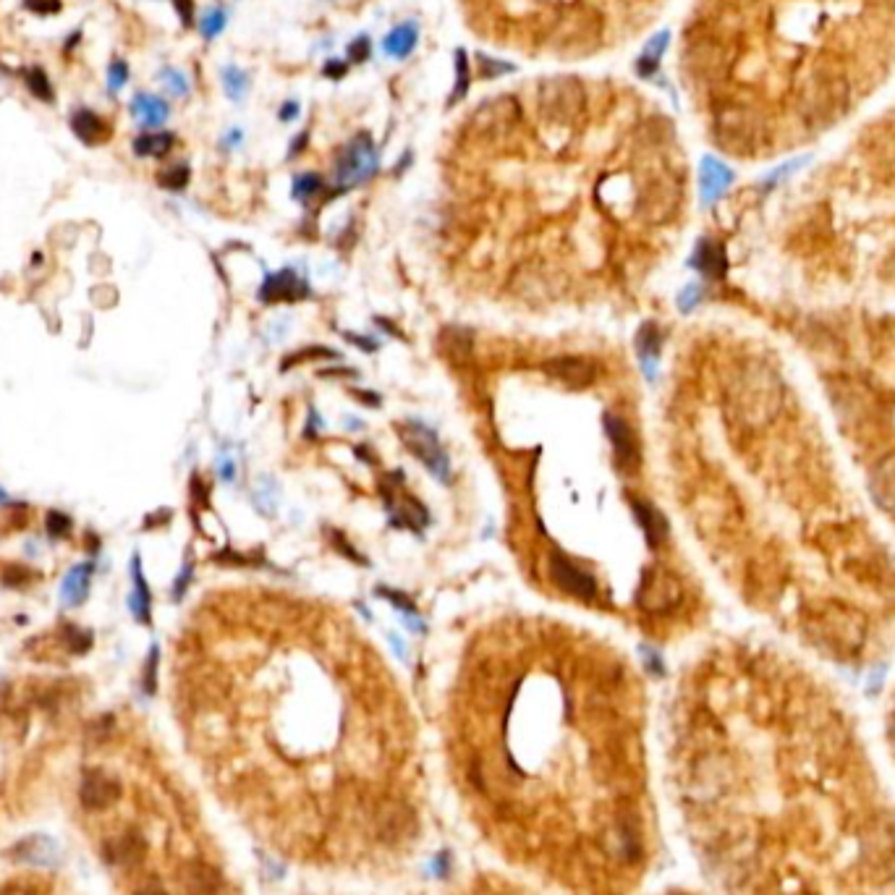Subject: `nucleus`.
<instances>
[{"label":"nucleus","instance_id":"f257e3e1","mask_svg":"<svg viewBox=\"0 0 895 895\" xmlns=\"http://www.w3.org/2000/svg\"><path fill=\"white\" fill-rule=\"evenodd\" d=\"M445 796L495 867L553 895H639L657 861L655 783L618 676L513 670L466 681Z\"/></svg>","mask_w":895,"mask_h":895},{"label":"nucleus","instance_id":"f03ea898","mask_svg":"<svg viewBox=\"0 0 895 895\" xmlns=\"http://www.w3.org/2000/svg\"><path fill=\"white\" fill-rule=\"evenodd\" d=\"M793 108L812 129H830L851 108V87L835 61H817L796 87Z\"/></svg>","mask_w":895,"mask_h":895},{"label":"nucleus","instance_id":"7ed1b4c3","mask_svg":"<svg viewBox=\"0 0 895 895\" xmlns=\"http://www.w3.org/2000/svg\"><path fill=\"white\" fill-rule=\"evenodd\" d=\"M783 396L786 390L775 369L767 367L765 362H749L736 369V375L731 377L728 409L741 427L757 430L778 417V411L783 409Z\"/></svg>","mask_w":895,"mask_h":895},{"label":"nucleus","instance_id":"20e7f679","mask_svg":"<svg viewBox=\"0 0 895 895\" xmlns=\"http://www.w3.org/2000/svg\"><path fill=\"white\" fill-rule=\"evenodd\" d=\"M765 134V121L752 105L744 103H723L715 108L712 118V137L718 142L720 150L736 158H749L754 155Z\"/></svg>","mask_w":895,"mask_h":895},{"label":"nucleus","instance_id":"39448f33","mask_svg":"<svg viewBox=\"0 0 895 895\" xmlns=\"http://www.w3.org/2000/svg\"><path fill=\"white\" fill-rule=\"evenodd\" d=\"M432 895H553L500 867H474L445 880Z\"/></svg>","mask_w":895,"mask_h":895},{"label":"nucleus","instance_id":"423d86ee","mask_svg":"<svg viewBox=\"0 0 895 895\" xmlns=\"http://www.w3.org/2000/svg\"><path fill=\"white\" fill-rule=\"evenodd\" d=\"M807 631L822 650L833 655H854L864 642V621L846 608H825L812 615Z\"/></svg>","mask_w":895,"mask_h":895},{"label":"nucleus","instance_id":"0eeeda50","mask_svg":"<svg viewBox=\"0 0 895 895\" xmlns=\"http://www.w3.org/2000/svg\"><path fill=\"white\" fill-rule=\"evenodd\" d=\"M537 103H540V113L547 121L571 126L587 110V92L574 76H553V79H545L537 89Z\"/></svg>","mask_w":895,"mask_h":895},{"label":"nucleus","instance_id":"6e6552de","mask_svg":"<svg viewBox=\"0 0 895 895\" xmlns=\"http://www.w3.org/2000/svg\"><path fill=\"white\" fill-rule=\"evenodd\" d=\"M733 61H736V50L725 40H720V37L704 35L686 42V71L702 84L723 82L725 76L731 74Z\"/></svg>","mask_w":895,"mask_h":895},{"label":"nucleus","instance_id":"1a4fd4ad","mask_svg":"<svg viewBox=\"0 0 895 895\" xmlns=\"http://www.w3.org/2000/svg\"><path fill=\"white\" fill-rule=\"evenodd\" d=\"M398 438L427 466V472L438 479V482H443V485L451 482V458L445 453L438 432L430 430L419 419H406V422L398 424Z\"/></svg>","mask_w":895,"mask_h":895},{"label":"nucleus","instance_id":"9d476101","mask_svg":"<svg viewBox=\"0 0 895 895\" xmlns=\"http://www.w3.org/2000/svg\"><path fill=\"white\" fill-rule=\"evenodd\" d=\"M377 168H380V158H377V147L372 137L367 131L356 134L335 160V186H338V192H346V189H354V186L369 181L377 173Z\"/></svg>","mask_w":895,"mask_h":895},{"label":"nucleus","instance_id":"9b49d317","mask_svg":"<svg viewBox=\"0 0 895 895\" xmlns=\"http://www.w3.org/2000/svg\"><path fill=\"white\" fill-rule=\"evenodd\" d=\"M684 600V587L673 571L663 566L644 568L639 589H636V605L650 615H665L678 608Z\"/></svg>","mask_w":895,"mask_h":895},{"label":"nucleus","instance_id":"f8f14e48","mask_svg":"<svg viewBox=\"0 0 895 895\" xmlns=\"http://www.w3.org/2000/svg\"><path fill=\"white\" fill-rule=\"evenodd\" d=\"M550 576H553L555 587L566 592L571 597H579V600L589 602L597 597V581L595 576L584 571L579 563H574L571 558H566L563 553H550Z\"/></svg>","mask_w":895,"mask_h":895},{"label":"nucleus","instance_id":"ddd939ff","mask_svg":"<svg viewBox=\"0 0 895 895\" xmlns=\"http://www.w3.org/2000/svg\"><path fill=\"white\" fill-rule=\"evenodd\" d=\"M875 401L864 385L856 383H838L833 385V406L843 427H864L875 411Z\"/></svg>","mask_w":895,"mask_h":895},{"label":"nucleus","instance_id":"4468645a","mask_svg":"<svg viewBox=\"0 0 895 895\" xmlns=\"http://www.w3.org/2000/svg\"><path fill=\"white\" fill-rule=\"evenodd\" d=\"M602 424H605V432H608L610 445H613L615 466L623 474H634L639 469V443H636L631 424L618 414H613V411H605Z\"/></svg>","mask_w":895,"mask_h":895},{"label":"nucleus","instance_id":"2eb2a0df","mask_svg":"<svg viewBox=\"0 0 895 895\" xmlns=\"http://www.w3.org/2000/svg\"><path fill=\"white\" fill-rule=\"evenodd\" d=\"M262 304H296V301L307 299L309 283L301 278L294 267H283L278 273H270L260 286Z\"/></svg>","mask_w":895,"mask_h":895},{"label":"nucleus","instance_id":"dca6fc26","mask_svg":"<svg viewBox=\"0 0 895 895\" xmlns=\"http://www.w3.org/2000/svg\"><path fill=\"white\" fill-rule=\"evenodd\" d=\"M147 854H150V841L144 838L139 827H126L105 843V859L121 869L139 867L147 859Z\"/></svg>","mask_w":895,"mask_h":895},{"label":"nucleus","instance_id":"f3484780","mask_svg":"<svg viewBox=\"0 0 895 895\" xmlns=\"http://www.w3.org/2000/svg\"><path fill=\"white\" fill-rule=\"evenodd\" d=\"M383 498H385V508H388V519L393 527H401V529H411V532H422L427 527V521H430V513L427 508L419 503L414 495L409 492H393V487L383 490Z\"/></svg>","mask_w":895,"mask_h":895},{"label":"nucleus","instance_id":"a211bd4d","mask_svg":"<svg viewBox=\"0 0 895 895\" xmlns=\"http://www.w3.org/2000/svg\"><path fill=\"white\" fill-rule=\"evenodd\" d=\"M121 799V783L103 770H89L79 786V801L92 812L113 807Z\"/></svg>","mask_w":895,"mask_h":895},{"label":"nucleus","instance_id":"6ab92c4d","mask_svg":"<svg viewBox=\"0 0 895 895\" xmlns=\"http://www.w3.org/2000/svg\"><path fill=\"white\" fill-rule=\"evenodd\" d=\"M547 375L555 377V380H561L563 385L568 388H587L592 385L595 380L597 369L595 364L584 359V356H555L550 362L542 364Z\"/></svg>","mask_w":895,"mask_h":895},{"label":"nucleus","instance_id":"aec40b11","mask_svg":"<svg viewBox=\"0 0 895 895\" xmlns=\"http://www.w3.org/2000/svg\"><path fill=\"white\" fill-rule=\"evenodd\" d=\"M71 131H74L76 139L82 144H87V147H100V144H105L110 137H113V126L108 123V118H103L92 108L74 110V116H71Z\"/></svg>","mask_w":895,"mask_h":895},{"label":"nucleus","instance_id":"412c9836","mask_svg":"<svg viewBox=\"0 0 895 895\" xmlns=\"http://www.w3.org/2000/svg\"><path fill=\"white\" fill-rule=\"evenodd\" d=\"M92 574H95V563H76L69 574L61 581V605L63 608H79L89 597L92 587Z\"/></svg>","mask_w":895,"mask_h":895},{"label":"nucleus","instance_id":"4be33fe9","mask_svg":"<svg viewBox=\"0 0 895 895\" xmlns=\"http://www.w3.org/2000/svg\"><path fill=\"white\" fill-rule=\"evenodd\" d=\"M631 508H634V516L639 521V527H642L647 545L657 550L668 540V519H665L660 508L652 506L650 500H631Z\"/></svg>","mask_w":895,"mask_h":895},{"label":"nucleus","instance_id":"5701e85b","mask_svg":"<svg viewBox=\"0 0 895 895\" xmlns=\"http://www.w3.org/2000/svg\"><path fill=\"white\" fill-rule=\"evenodd\" d=\"M733 181V173L728 165H723L720 160L715 158H704L702 160V171H699V189H702V199L704 205H710L720 194L731 186Z\"/></svg>","mask_w":895,"mask_h":895},{"label":"nucleus","instance_id":"b1692460","mask_svg":"<svg viewBox=\"0 0 895 895\" xmlns=\"http://www.w3.org/2000/svg\"><path fill=\"white\" fill-rule=\"evenodd\" d=\"M131 116L137 118L139 126H144V129H160L168 121V116H171V108H168L163 97H155L150 92H139L131 100Z\"/></svg>","mask_w":895,"mask_h":895},{"label":"nucleus","instance_id":"393cba45","mask_svg":"<svg viewBox=\"0 0 895 895\" xmlns=\"http://www.w3.org/2000/svg\"><path fill=\"white\" fill-rule=\"evenodd\" d=\"M131 581H134V589H131L129 595V608L134 613L139 623H147L152 621V595H150V584L144 579V571H142V558L134 555L131 558Z\"/></svg>","mask_w":895,"mask_h":895},{"label":"nucleus","instance_id":"a878e982","mask_svg":"<svg viewBox=\"0 0 895 895\" xmlns=\"http://www.w3.org/2000/svg\"><path fill=\"white\" fill-rule=\"evenodd\" d=\"M16 859L27 861V864H40V867H53L61 859V851L50 841L48 835H29L27 841L16 843Z\"/></svg>","mask_w":895,"mask_h":895},{"label":"nucleus","instance_id":"bb28decb","mask_svg":"<svg viewBox=\"0 0 895 895\" xmlns=\"http://www.w3.org/2000/svg\"><path fill=\"white\" fill-rule=\"evenodd\" d=\"M872 492L882 511L895 513V453L877 461L872 474Z\"/></svg>","mask_w":895,"mask_h":895},{"label":"nucleus","instance_id":"cd10ccee","mask_svg":"<svg viewBox=\"0 0 895 895\" xmlns=\"http://www.w3.org/2000/svg\"><path fill=\"white\" fill-rule=\"evenodd\" d=\"M417 42H419L417 21H404V24H398V27H393L388 35H385L383 53L390 55V58L404 61V58H409V55L414 53Z\"/></svg>","mask_w":895,"mask_h":895},{"label":"nucleus","instance_id":"c85d7f7f","mask_svg":"<svg viewBox=\"0 0 895 895\" xmlns=\"http://www.w3.org/2000/svg\"><path fill=\"white\" fill-rule=\"evenodd\" d=\"M691 267H697L699 273L707 275V278H723L725 275V249L720 244L710 239H702L691 254Z\"/></svg>","mask_w":895,"mask_h":895},{"label":"nucleus","instance_id":"c756f323","mask_svg":"<svg viewBox=\"0 0 895 895\" xmlns=\"http://www.w3.org/2000/svg\"><path fill=\"white\" fill-rule=\"evenodd\" d=\"M660 346H663V333L657 328L655 322H644L639 333H636V351H639V359H642V369L647 372V377H655V364L660 359Z\"/></svg>","mask_w":895,"mask_h":895},{"label":"nucleus","instance_id":"7c9ffc66","mask_svg":"<svg viewBox=\"0 0 895 895\" xmlns=\"http://www.w3.org/2000/svg\"><path fill=\"white\" fill-rule=\"evenodd\" d=\"M173 144H176V137L171 131H147L134 139V152L139 158H165L173 150Z\"/></svg>","mask_w":895,"mask_h":895},{"label":"nucleus","instance_id":"2f4dec72","mask_svg":"<svg viewBox=\"0 0 895 895\" xmlns=\"http://www.w3.org/2000/svg\"><path fill=\"white\" fill-rule=\"evenodd\" d=\"M668 40H670L668 32H660V35H655L650 42H647V48H644L642 55L636 58L634 69L642 79H652V76L657 74V69H660V58H663L665 48H668Z\"/></svg>","mask_w":895,"mask_h":895},{"label":"nucleus","instance_id":"473e14b6","mask_svg":"<svg viewBox=\"0 0 895 895\" xmlns=\"http://www.w3.org/2000/svg\"><path fill=\"white\" fill-rule=\"evenodd\" d=\"M375 592H377V597H383V600H388L390 605H393V608H396L398 613H401V618H404V623H406V626H409V629L424 631V623L419 621L417 605H414V602H411L409 597L404 595V592H398V589H390V587H377Z\"/></svg>","mask_w":895,"mask_h":895},{"label":"nucleus","instance_id":"72a5a7b5","mask_svg":"<svg viewBox=\"0 0 895 895\" xmlns=\"http://www.w3.org/2000/svg\"><path fill=\"white\" fill-rule=\"evenodd\" d=\"M21 79H24V84H27V89L32 92V97H35V100H40V103H53L55 92H53V84H50L48 74H45V69H40V66L21 69Z\"/></svg>","mask_w":895,"mask_h":895},{"label":"nucleus","instance_id":"f704fd0d","mask_svg":"<svg viewBox=\"0 0 895 895\" xmlns=\"http://www.w3.org/2000/svg\"><path fill=\"white\" fill-rule=\"evenodd\" d=\"M220 79H223V89H226V95L231 97L233 103H241V100L249 95L252 79H249V74H246L244 69H239V66H226V69L220 71Z\"/></svg>","mask_w":895,"mask_h":895},{"label":"nucleus","instance_id":"c9c22d12","mask_svg":"<svg viewBox=\"0 0 895 895\" xmlns=\"http://www.w3.org/2000/svg\"><path fill=\"white\" fill-rule=\"evenodd\" d=\"M469 87H472L469 55H466V50H456V87H453V95H451V100H448V105L461 103V100L469 95Z\"/></svg>","mask_w":895,"mask_h":895},{"label":"nucleus","instance_id":"e433bc0d","mask_svg":"<svg viewBox=\"0 0 895 895\" xmlns=\"http://www.w3.org/2000/svg\"><path fill=\"white\" fill-rule=\"evenodd\" d=\"M254 506L260 508L262 513H267V516H273L275 506H278V485L270 477L257 479V485H254Z\"/></svg>","mask_w":895,"mask_h":895},{"label":"nucleus","instance_id":"4c0bfd02","mask_svg":"<svg viewBox=\"0 0 895 895\" xmlns=\"http://www.w3.org/2000/svg\"><path fill=\"white\" fill-rule=\"evenodd\" d=\"M226 24H228L226 11L220 6H212L207 8L205 14H202V19H199V32H202L205 40H215V37L226 29Z\"/></svg>","mask_w":895,"mask_h":895},{"label":"nucleus","instance_id":"58836bf2","mask_svg":"<svg viewBox=\"0 0 895 895\" xmlns=\"http://www.w3.org/2000/svg\"><path fill=\"white\" fill-rule=\"evenodd\" d=\"M189 178H192L189 165L178 163V165H171V168H165V171L158 176V181L163 189H168V192H181V189H186V186H189Z\"/></svg>","mask_w":895,"mask_h":895},{"label":"nucleus","instance_id":"ea45409f","mask_svg":"<svg viewBox=\"0 0 895 895\" xmlns=\"http://www.w3.org/2000/svg\"><path fill=\"white\" fill-rule=\"evenodd\" d=\"M322 189H325V181L317 173H301V176L294 178V199H299V202H307L315 194H320Z\"/></svg>","mask_w":895,"mask_h":895},{"label":"nucleus","instance_id":"a19ab883","mask_svg":"<svg viewBox=\"0 0 895 895\" xmlns=\"http://www.w3.org/2000/svg\"><path fill=\"white\" fill-rule=\"evenodd\" d=\"M45 532H48L53 540H66V537H71V532H74V521H71V516H66L63 511H48V516H45Z\"/></svg>","mask_w":895,"mask_h":895},{"label":"nucleus","instance_id":"79ce46f5","mask_svg":"<svg viewBox=\"0 0 895 895\" xmlns=\"http://www.w3.org/2000/svg\"><path fill=\"white\" fill-rule=\"evenodd\" d=\"M160 82H163V87L168 89L173 97L189 95V79H186L178 69H173V66H165V69L160 71Z\"/></svg>","mask_w":895,"mask_h":895},{"label":"nucleus","instance_id":"37998d69","mask_svg":"<svg viewBox=\"0 0 895 895\" xmlns=\"http://www.w3.org/2000/svg\"><path fill=\"white\" fill-rule=\"evenodd\" d=\"M63 642H66L71 655H84L92 647V634L87 629H79V626H69L63 631Z\"/></svg>","mask_w":895,"mask_h":895},{"label":"nucleus","instance_id":"c03bdc74","mask_svg":"<svg viewBox=\"0 0 895 895\" xmlns=\"http://www.w3.org/2000/svg\"><path fill=\"white\" fill-rule=\"evenodd\" d=\"M477 63H479V76L482 79H498L503 74H513L516 66L506 61H498V58H487V55H477Z\"/></svg>","mask_w":895,"mask_h":895},{"label":"nucleus","instance_id":"a18cd8bd","mask_svg":"<svg viewBox=\"0 0 895 895\" xmlns=\"http://www.w3.org/2000/svg\"><path fill=\"white\" fill-rule=\"evenodd\" d=\"M126 82H129V63L116 58V61L108 66V89L116 95V92H121V89L126 87Z\"/></svg>","mask_w":895,"mask_h":895},{"label":"nucleus","instance_id":"49530a36","mask_svg":"<svg viewBox=\"0 0 895 895\" xmlns=\"http://www.w3.org/2000/svg\"><path fill=\"white\" fill-rule=\"evenodd\" d=\"M288 895H375V893H369L367 888H351V885H325V888L296 890V893Z\"/></svg>","mask_w":895,"mask_h":895},{"label":"nucleus","instance_id":"de8ad7c7","mask_svg":"<svg viewBox=\"0 0 895 895\" xmlns=\"http://www.w3.org/2000/svg\"><path fill=\"white\" fill-rule=\"evenodd\" d=\"M158 663H160V650L158 647H152L150 657H147V668H144V689L155 691L158 686Z\"/></svg>","mask_w":895,"mask_h":895},{"label":"nucleus","instance_id":"09e8293b","mask_svg":"<svg viewBox=\"0 0 895 895\" xmlns=\"http://www.w3.org/2000/svg\"><path fill=\"white\" fill-rule=\"evenodd\" d=\"M369 53H372V42H369L367 35L356 37V40L349 45V50H346L351 63H364L369 58Z\"/></svg>","mask_w":895,"mask_h":895},{"label":"nucleus","instance_id":"8fccbe9b","mask_svg":"<svg viewBox=\"0 0 895 895\" xmlns=\"http://www.w3.org/2000/svg\"><path fill=\"white\" fill-rule=\"evenodd\" d=\"M24 8L35 16H55L61 11V0H24Z\"/></svg>","mask_w":895,"mask_h":895},{"label":"nucleus","instance_id":"3c124183","mask_svg":"<svg viewBox=\"0 0 895 895\" xmlns=\"http://www.w3.org/2000/svg\"><path fill=\"white\" fill-rule=\"evenodd\" d=\"M335 356H338V354H335V351H330V349H320V346H315V349L299 351V354L288 356L286 364H283V369L294 367L296 362H304V359H335Z\"/></svg>","mask_w":895,"mask_h":895},{"label":"nucleus","instance_id":"603ef678","mask_svg":"<svg viewBox=\"0 0 895 895\" xmlns=\"http://www.w3.org/2000/svg\"><path fill=\"white\" fill-rule=\"evenodd\" d=\"M699 299H702V288H699L697 283H691V286L684 288V294L678 296V307L684 309V312H689V309L697 307Z\"/></svg>","mask_w":895,"mask_h":895},{"label":"nucleus","instance_id":"864d4df0","mask_svg":"<svg viewBox=\"0 0 895 895\" xmlns=\"http://www.w3.org/2000/svg\"><path fill=\"white\" fill-rule=\"evenodd\" d=\"M189 581H192V563H184V568H181V574H178L176 584H173V600H181V597H184L186 587H189Z\"/></svg>","mask_w":895,"mask_h":895},{"label":"nucleus","instance_id":"5fc2aeb1","mask_svg":"<svg viewBox=\"0 0 895 895\" xmlns=\"http://www.w3.org/2000/svg\"><path fill=\"white\" fill-rule=\"evenodd\" d=\"M343 338H346V341H351L356 346V349H364V351H377V346H380V343L375 341V338H369V335H356V333H343Z\"/></svg>","mask_w":895,"mask_h":895},{"label":"nucleus","instance_id":"6e6d98bb","mask_svg":"<svg viewBox=\"0 0 895 895\" xmlns=\"http://www.w3.org/2000/svg\"><path fill=\"white\" fill-rule=\"evenodd\" d=\"M322 74L325 76H330V79H341V76H346V63L343 61H328L325 63V69H322Z\"/></svg>","mask_w":895,"mask_h":895},{"label":"nucleus","instance_id":"4d7b16f0","mask_svg":"<svg viewBox=\"0 0 895 895\" xmlns=\"http://www.w3.org/2000/svg\"><path fill=\"white\" fill-rule=\"evenodd\" d=\"M299 113H301L299 103H296V100H288V103L283 105L281 110H278V118H281L283 123H288V121H294V118L299 116Z\"/></svg>","mask_w":895,"mask_h":895},{"label":"nucleus","instance_id":"13d9d810","mask_svg":"<svg viewBox=\"0 0 895 895\" xmlns=\"http://www.w3.org/2000/svg\"><path fill=\"white\" fill-rule=\"evenodd\" d=\"M320 427H325V422H320V419H317V411H315V409H309L307 438H315V432H317V430H320Z\"/></svg>","mask_w":895,"mask_h":895},{"label":"nucleus","instance_id":"bf43d9fd","mask_svg":"<svg viewBox=\"0 0 895 895\" xmlns=\"http://www.w3.org/2000/svg\"><path fill=\"white\" fill-rule=\"evenodd\" d=\"M390 644H393V647H396V652H398V655H401V660H406V655H409V650H406L404 644L398 642V636H396V634H390Z\"/></svg>","mask_w":895,"mask_h":895},{"label":"nucleus","instance_id":"052dcab7","mask_svg":"<svg viewBox=\"0 0 895 895\" xmlns=\"http://www.w3.org/2000/svg\"><path fill=\"white\" fill-rule=\"evenodd\" d=\"M655 895H689L684 890H663V893H655Z\"/></svg>","mask_w":895,"mask_h":895},{"label":"nucleus","instance_id":"680f3d73","mask_svg":"<svg viewBox=\"0 0 895 895\" xmlns=\"http://www.w3.org/2000/svg\"><path fill=\"white\" fill-rule=\"evenodd\" d=\"M888 3H890V6H895V0H888Z\"/></svg>","mask_w":895,"mask_h":895}]
</instances>
